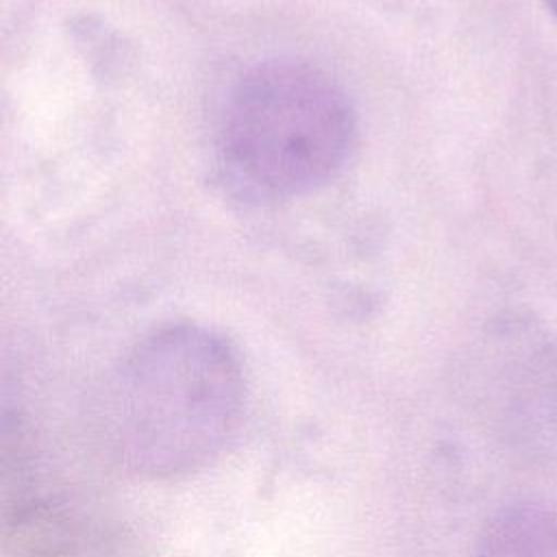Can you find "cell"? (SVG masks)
I'll list each match as a JSON object with an SVG mask.
<instances>
[{"label":"cell","instance_id":"2","mask_svg":"<svg viewBox=\"0 0 557 557\" xmlns=\"http://www.w3.org/2000/svg\"><path fill=\"white\" fill-rule=\"evenodd\" d=\"M352 139L344 91L318 67L272 61L231 91L222 150L233 172L268 194H298L342 165Z\"/></svg>","mask_w":557,"mask_h":557},{"label":"cell","instance_id":"4","mask_svg":"<svg viewBox=\"0 0 557 557\" xmlns=\"http://www.w3.org/2000/svg\"><path fill=\"white\" fill-rule=\"evenodd\" d=\"M474 557H557V518L537 505H511L485 527Z\"/></svg>","mask_w":557,"mask_h":557},{"label":"cell","instance_id":"5","mask_svg":"<svg viewBox=\"0 0 557 557\" xmlns=\"http://www.w3.org/2000/svg\"><path fill=\"white\" fill-rule=\"evenodd\" d=\"M544 2H546V4H548V9L557 15V0H544Z\"/></svg>","mask_w":557,"mask_h":557},{"label":"cell","instance_id":"1","mask_svg":"<svg viewBox=\"0 0 557 557\" xmlns=\"http://www.w3.org/2000/svg\"><path fill=\"white\" fill-rule=\"evenodd\" d=\"M244 374L215 333L174 324L144 337L107 383L100 426L128 472L170 479L207 466L235 433Z\"/></svg>","mask_w":557,"mask_h":557},{"label":"cell","instance_id":"3","mask_svg":"<svg viewBox=\"0 0 557 557\" xmlns=\"http://www.w3.org/2000/svg\"><path fill=\"white\" fill-rule=\"evenodd\" d=\"M507 383V435L529 455L557 453V350L546 342L531 346Z\"/></svg>","mask_w":557,"mask_h":557}]
</instances>
